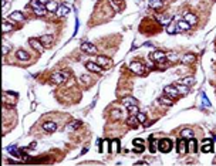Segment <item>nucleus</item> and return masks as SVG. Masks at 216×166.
<instances>
[{
    "instance_id": "28",
    "label": "nucleus",
    "mask_w": 216,
    "mask_h": 166,
    "mask_svg": "<svg viewBox=\"0 0 216 166\" xmlns=\"http://www.w3.org/2000/svg\"><path fill=\"white\" fill-rule=\"evenodd\" d=\"M178 83L183 84V85H193V84H195V78H193V77H186V78H183V80H179Z\"/></svg>"
},
{
    "instance_id": "37",
    "label": "nucleus",
    "mask_w": 216,
    "mask_h": 166,
    "mask_svg": "<svg viewBox=\"0 0 216 166\" xmlns=\"http://www.w3.org/2000/svg\"><path fill=\"white\" fill-rule=\"evenodd\" d=\"M138 121L139 122H145L146 121V115L144 112H138Z\"/></svg>"
},
{
    "instance_id": "3",
    "label": "nucleus",
    "mask_w": 216,
    "mask_h": 166,
    "mask_svg": "<svg viewBox=\"0 0 216 166\" xmlns=\"http://www.w3.org/2000/svg\"><path fill=\"white\" fill-rule=\"evenodd\" d=\"M3 102H4L6 105L13 107V105H16V102H17V95H16V94H13V92H9V91H6V92L3 94Z\"/></svg>"
},
{
    "instance_id": "17",
    "label": "nucleus",
    "mask_w": 216,
    "mask_h": 166,
    "mask_svg": "<svg viewBox=\"0 0 216 166\" xmlns=\"http://www.w3.org/2000/svg\"><path fill=\"white\" fill-rule=\"evenodd\" d=\"M43 129L47 131V132H54V131L57 129V124L53 122V121H47L43 124Z\"/></svg>"
},
{
    "instance_id": "23",
    "label": "nucleus",
    "mask_w": 216,
    "mask_h": 166,
    "mask_svg": "<svg viewBox=\"0 0 216 166\" xmlns=\"http://www.w3.org/2000/svg\"><path fill=\"white\" fill-rule=\"evenodd\" d=\"M46 9L47 12H57V9H59V4L54 1V0H50L48 3L46 4Z\"/></svg>"
},
{
    "instance_id": "24",
    "label": "nucleus",
    "mask_w": 216,
    "mask_h": 166,
    "mask_svg": "<svg viewBox=\"0 0 216 166\" xmlns=\"http://www.w3.org/2000/svg\"><path fill=\"white\" fill-rule=\"evenodd\" d=\"M190 27H192V26H190L186 20H179V21H178V29L182 30V31L183 30H189Z\"/></svg>"
},
{
    "instance_id": "26",
    "label": "nucleus",
    "mask_w": 216,
    "mask_h": 166,
    "mask_svg": "<svg viewBox=\"0 0 216 166\" xmlns=\"http://www.w3.org/2000/svg\"><path fill=\"white\" fill-rule=\"evenodd\" d=\"M159 102L164 104V105H166V107H172V105H174V101H172L171 97H168V95L161 97V98H159Z\"/></svg>"
},
{
    "instance_id": "1",
    "label": "nucleus",
    "mask_w": 216,
    "mask_h": 166,
    "mask_svg": "<svg viewBox=\"0 0 216 166\" xmlns=\"http://www.w3.org/2000/svg\"><path fill=\"white\" fill-rule=\"evenodd\" d=\"M172 148H174V143H172V140L169 138H164V139L158 140V149L161 151V152L164 153H169L172 151Z\"/></svg>"
},
{
    "instance_id": "19",
    "label": "nucleus",
    "mask_w": 216,
    "mask_h": 166,
    "mask_svg": "<svg viewBox=\"0 0 216 166\" xmlns=\"http://www.w3.org/2000/svg\"><path fill=\"white\" fill-rule=\"evenodd\" d=\"M183 20H186V21H188L190 26H193V24H196L198 17L195 16V14H193V13H186V14L183 16Z\"/></svg>"
},
{
    "instance_id": "22",
    "label": "nucleus",
    "mask_w": 216,
    "mask_h": 166,
    "mask_svg": "<svg viewBox=\"0 0 216 166\" xmlns=\"http://www.w3.org/2000/svg\"><path fill=\"white\" fill-rule=\"evenodd\" d=\"M138 122H139V121H138V116H135L134 114H132L131 116L127 119V124H128L130 127H132V128H137L138 127Z\"/></svg>"
},
{
    "instance_id": "32",
    "label": "nucleus",
    "mask_w": 216,
    "mask_h": 166,
    "mask_svg": "<svg viewBox=\"0 0 216 166\" xmlns=\"http://www.w3.org/2000/svg\"><path fill=\"white\" fill-rule=\"evenodd\" d=\"M12 29H13V24H9V21L4 20V21H3V31L7 33V31H10Z\"/></svg>"
},
{
    "instance_id": "18",
    "label": "nucleus",
    "mask_w": 216,
    "mask_h": 166,
    "mask_svg": "<svg viewBox=\"0 0 216 166\" xmlns=\"http://www.w3.org/2000/svg\"><path fill=\"white\" fill-rule=\"evenodd\" d=\"M16 58H17V60H21V61H27V60H30V54H29L26 50H17Z\"/></svg>"
},
{
    "instance_id": "36",
    "label": "nucleus",
    "mask_w": 216,
    "mask_h": 166,
    "mask_svg": "<svg viewBox=\"0 0 216 166\" xmlns=\"http://www.w3.org/2000/svg\"><path fill=\"white\" fill-rule=\"evenodd\" d=\"M166 31L169 33V34L175 33V24H174V23H169V24H168V27H166Z\"/></svg>"
},
{
    "instance_id": "20",
    "label": "nucleus",
    "mask_w": 216,
    "mask_h": 166,
    "mask_svg": "<svg viewBox=\"0 0 216 166\" xmlns=\"http://www.w3.org/2000/svg\"><path fill=\"white\" fill-rule=\"evenodd\" d=\"M148 6H149L151 9H154V10H159L161 7L164 6V1H162V0H149Z\"/></svg>"
},
{
    "instance_id": "41",
    "label": "nucleus",
    "mask_w": 216,
    "mask_h": 166,
    "mask_svg": "<svg viewBox=\"0 0 216 166\" xmlns=\"http://www.w3.org/2000/svg\"><path fill=\"white\" fill-rule=\"evenodd\" d=\"M7 51H9V48L4 45V47H3V53H4V54H7Z\"/></svg>"
},
{
    "instance_id": "16",
    "label": "nucleus",
    "mask_w": 216,
    "mask_h": 166,
    "mask_svg": "<svg viewBox=\"0 0 216 166\" xmlns=\"http://www.w3.org/2000/svg\"><path fill=\"white\" fill-rule=\"evenodd\" d=\"M188 152V145H186V142H185V138H181V139L178 140V153H185Z\"/></svg>"
},
{
    "instance_id": "35",
    "label": "nucleus",
    "mask_w": 216,
    "mask_h": 166,
    "mask_svg": "<svg viewBox=\"0 0 216 166\" xmlns=\"http://www.w3.org/2000/svg\"><path fill=\"white\" fill-rule=\"evenodd\" d=\"M80 125H81V122H80V121H74V124H72V125H68L67 128H68L70 131H74V129H77Z\"/></svg>"
},
{
    "instance_id": "29",
    "label": "nucleus",
    "mask_w": 216,
    "mask_h": 166,
    "mask_svg": "<svg viewBox=\"0 0 216 166\" xmlns=\"http://www.w3.org/2000/svg\"><path fill=\"white\" fill-rule=\"evenodd\" d=\"M33 12L36 13V16H40V17H43V16H46L47 9H46V6H44V7H39V9H33Z\"/></svg>"
},
{
    "instance_id": "33",
    "label": "nucleus",
    "mask_w": 216,
    "mask_h": 166,
    "mask_svg": "<svg viewBox=\"0 0 216 166\" xmlns=\"http://www.w3.org/2000/svg\"><path fill=\"white\" fill-rule=\"evenodd\" d=\"M192 134H193V132H192L190 129H183L182 132H181L182 138H185V139H186V138H192Z\"/></svg>"
},
{
    "instance_id": "40",
    "label": "nucleus",
    "mask_w": 216,
    "mask_h": 166,
    "mask_svg": "<svg viewBox=\"0 0 216 166\" xmlns=\"http://www.w3.org/2000/svg\"><path fill=\"white\" fill-rule=\"evenodd\" d=\"M40 3H41V4H44V6H46L47 3H48V1H50V0H39Z\"/></svg>"
},
{
    "instance_id": "7",
    "label": "nucleus",
    "mask_w": 216,
    "mask_h": 166,
    "mask_svg": "<svg viewBox=\"0 0 216 166\" xmlns=\"http://www.w3.org/2000/svg\"><path fill=\"white\" fill-rule=\"evenodd\" d=\"M164 92H165V95L171 97V98H178V97L181 95V94H179V91L176 89V87H175V85H168V87H165V88H164Z\"/></svg>"
},
{
    "instance_id": "13",
    "label": "nucleus",
    "mask_w": 216,
    "mask_h": 166,
    "mask_svg": "<svg viewBox=\"0 0 216 166\" xmlns=\"http://www.w3.org/2000/svg\"><path fill=\"white\" fill-rule=\"evenodd\" d=\"M68 13H70V7L67 6V4H61V6H59L56 14H57L59 17H64V16H67Z\"/></svg>"
},
{
    "instance_id": "27",
    "label": "nucleus",
    "mask_w": 216,
    "mask_h": 166,
    "mask_svg": "<svg viewBox=\"0 0 216 166\" xmlns=\"http://www.w3.org/2000/svg\"><path fill=\"white\" fill-rule=\"evenodd\" d=\"M175 87H176V89L179 91V94H183V95H186V94L189 92V88H188V85H183V84H179V83H178Z\"/></svg>"
},
{
    "instance_id": "15",
    "label": "nucleus",
    "mask_w": 216,
    "mask_h": 166,
    "mask_svg": "<svg viewBox=\"0 0 216 166\" xmlns=\"http://www.w3.org/2000/svg\"><path fill=\"white\" fill-rule=\"evenodd\" d=\"M188 152L190 153H195L198 151V142L196 139H193V138H189V140H188Z\"/></svg>"
},
{
    "instance_id": "6",
    "label": "nucleus",
    "mask_w": 216,
    "mask_h": 166,
    "mask_svg": "<svg viewBox=\"0 0 216 166\" xmlns=\"http://www.w3.org/2000/svg\"><path fill=\"white\" fill-rule=\"evenodd\" d=\"M81 51H84L87 54H97L98 53V48L92 43H83L81 44Z\"/></svg>"
},
{
    "instance_id": "25",
    "label": "nucleus",
    "mask_w": 216,
    "mask_h": 166,
    "mask_svg": "<svg viewBox=\"0 0 216 166\" xmlns=\"http://www.w3.org/2000/svg\"><path fill=\"white\" fill-rule=\"evenodd\" d=\"M10 19L16 20V21H24V16H23V13L20 12H13L10 14Z\"/></svg>"
},
{
    "instance_id": "9",
    "label": "nucleus",
    "mask_w": 216,
    "mask_h": 166,
    "mask_svg": "<svg viewBox=\"0 0 216 166\" xmlns=\"http://www.w3.org/2000/svg\"><path fill=\"white\" fill-rule=\"evenodd\" d=\"M97 63L101 67H104V68H111L112 67V60L108 57H104V56H98L97 57Z\"/></svg>"
},
{
    "instance_id": "11",
    "label": "nucleus",
    "mask_w": 216,
    "mask_h": 166,
    "mask_svg": "<svg viewBox=\"0 0 216 166\" xmlns=\"http://www.w3.org/2000/svg\"><path fill=\"white\" fill-rule=\"evenodd\" d=\"M29 43H30V45H31V47H33L37 53H41V51H43V48H44V45L41 44V41H40V40H37V38H30V40H29Z\"/></svg>"
},
{
    "instance_id": "39",
    "label": "nucleus",
    "mask_w": 216,
    "mask_h": 166,
    "mask_svg": "<svg viewBox=\"0 0 216 166\" xmlns=\"http://www.w3.org/2000/svg\"><path fill=\"white\" fill-rule=\"evenodd\" d=\"M112 143L115 145V152H118V151H119V142H118V140H114Z\"/></svg>"
},
{
    "instance_id": "38",
    "label": "nucleus",
    "mask_w": 216,
    "mask_h": 166,
    "mask_svg": "<svg viewBox=\"0 0 216 166\" xmlns=\"http://www.w3.org/2000/svg\"><path fill=\"white\" fill-rule=\"evenodd\" d=\"M166 60H171V61H175V60H178V56L176 54H166Z\"/></svg>"
},
{
    "instance_id": "21",
    "label": "nucleus",
    "mask_w": 216,
    "mask_h": 166,
    "mask_svg": "<svg viewBox=\"0 0 216 166\" xmlns=\"http://www.w3.org/2000/svg\"><path fill=\"white\" fill-rule=\"evenodd\" d=\"M195 60H196L195 54H185V56L182 57V63H185V64H192V63H195Z\"/></svg>"
},
{
    "instance_id": "34",
    "label": "nucleus",
    "mask_w": 216,
    "mask_h": 166,
    "mask_svg": "<svg viewBox=\"0 0 216 166\" xmlns=\"http://www.w3.org/2000/svg\"><path fill=\"white\" fill-rule=\"evenodd\" d=\"M127 109H128L131 114H138V107H137V105H128V107H127Z\"/></svg>"
},
{
    "instance_id": "31",
    "label": "nucleus",
    "mask_w": 216,
    "mask_h": 166,
    "mask_svg": "<svg viewBox=\"0 0 216 166\" xmlns=\"http://www.w3.org/2000/svg\"><path fill=\"white\" fill-rule=\"evenodd\" d=\"M125 107H128V105H137V101L134 99V98H125L124 101H122Z\"/></svg>"
},
{
    "instance_id": "42",
    "label": "nucleus",
    "mask_w": 216,
    "mask_h": 166,
    "mask_svg": "<svg viewBox=\"0 0 216 166\" xmlns=\"http://www.w3.org/2000/svg\"><path fill=\"white\" fill-rule=\"evenodd\" d=\"M36 148V142H33V143H30V149H34Z\"/></svg>"
},
{
    "instance_id": "2",
    "label": "nucleus",
    "mask_w": 216,
    "mask_h": 166,
    "mask_svg": "<svg viewBox=\"0 0 216 166\" xmlns=\"http://www.w3.org/2000/svg\"><path fill=\"white\" fill-rule=\"evenodd\" d=\"M66 80H67V74H66V72H63V71L53 72L51 77H50V81H51L53 84H57V85L63 84L64 81H66Z\"/></svg>"
},
{
    "instance_id": "10",
    "label": "nucleus",
    "mask_w": 216,
    "mask_h": 166,
    "mask_svg": "<svg viewBox=\"0 0 216 166\" xmlns=\"http://www.w3.org/2000/svg\"><path fill=\"white\" fill-rule=\"evenodd\" d=\"M201 151L203 153L212 152L213 151V142H212V139H203L202 145H201Z\"/></svg>"
},
{
    "instance_id": "5",
    "label": "nucleus",
    "mask_w": 216,
    "mask_h": 166,
    "mask_svg": "<svg viewBox=\"0 0 216 166\" xmlns=\"http://www.w3.org/2000/svg\"><path fill=\"white\" fill-rule=\"evenodd\" d=\"M151 60L152 61H155V63H165L166 61V54H165L164 51H154L152 54H151Z\"/></svg>"
},
{
    "instance_id": "14",
    "label": "nucleus",
    "mask_w": 216,
    "mask_h": 166,
    "mask_svg": "<svg viewBox=\"0 0 216 166\" xmlns=\"http://www.w3.org/2000/svg\"><path fill=\"white\" fill-rule=\"evenodd\" d=\"M132 143H134V149H135V152H139V153L144 152L145 146H144V140L142 139H139V138H138V139H134Z\"/></svg>"
},
{
    "instance_id": "8",
    "label": "nucleus",
    "mask_w": 216,
    "mask_h": 166,
    "mask_svg": "<svg viewBox=\"0 0 216 166\" xmlns=\"http://www.w3.org/2000/svg\"><path fill=\"white\" fill-rule=\"evenodd\" d=\"M85 68L88 71H91V72H95V74H100V72H103V68H101V65L98 63H94V61H88V63L85 64Z\"/></svg>"
},
{
    "instance_id": "4",
    "label": "nucleus",
    "mask_w": 216,
    "mask_h": 166,
    "mask_svg": "<svg viewBox=\"0 0 216 166\" xmlns=\"http://www.w3.org/2000/svg\"><path fill=\"white\" fill-rule=\"evenodd\" d=\"M130 70H131L132 72L138 74V75L145 74V67L142 65V63H139V61H132V63L130 64Z\"/></svg>"
},
{
    "instance_id": "12",
    "label": "nucleus",
    "mask_w": 216,
    "mask_h": 166,
    "mask_svg": "<svg viewBox=\"0 0 216 166\" xmlns=\"http://www.w3.org/2000/svg\"><path fill=\"white\" fill-rule=\"evenodd\" d=\"M39 40L41 41V44L44 45V47H50V45L53 44V41H54V36H51V34H46V36H41Z\"/></svg>"
},
{
    "instance_id": "30",
    "label": "nucleus",
    "mask_w": 216,
    "mask_h": 166,
    "mask_svg": "<svg viewBox=\"0 0 216 166\" xmlns=\"http://www.w3.org/2000/svg\"><path fill=\"white\" fill-rule=\"evenodd\" d=\"M157 145H158V140H155L154 136H151V146H149L151 152H155V151H157Z\"/></svg>"
}]
</instances>
